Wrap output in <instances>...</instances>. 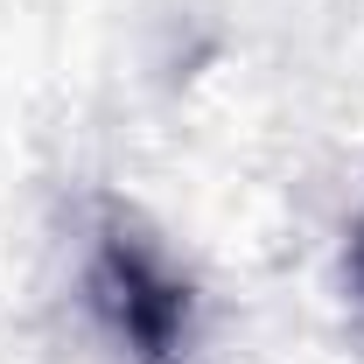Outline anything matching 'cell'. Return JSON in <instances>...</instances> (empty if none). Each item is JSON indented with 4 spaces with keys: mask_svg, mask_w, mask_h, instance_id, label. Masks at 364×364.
I'll list each match as a JSON object with an SVG mask.
<instances>
[{
    "mask_svg": "<svg viewBox=\"0 0 364 364\" xmlns=\"http://www.w3.org/2000/svg\"><path fill=\"white\" fill-rule=\"evenodd\" d=\"M98 294H105V309L119 322V336L147 364L176 358V336H182V322H189V294H182V280L161 273V259L147 245L105 238V252H98Z\"/></svg>",
    "mask_w": 364,
    "mask_h": 364,
    "instance_id": "obj_1",
    "label": "cell"
},
{
    "mask_svg": "<svg viewBox=\"0 0 364 364\" xmlns=\"http://www.w3.org/2000/svg\"><path fill=\"white\" fill-rule=\"evenodd\" d=\"M358 267H364V259H358Z\"/></svg>",
    "mask_w": 364,
    "mask_h": 364,
    "instance_id": "obj_2",
    "label": "cell"
}]
</instances>
